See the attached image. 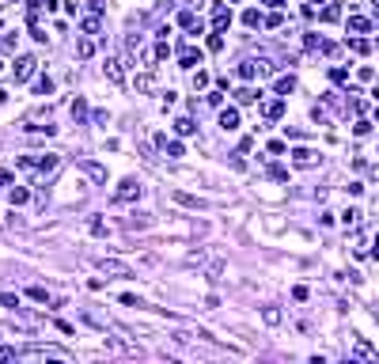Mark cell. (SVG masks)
<instances>
[{"label": "cell", "instance_id": "5bb4252c", "mask_svg": "<svg viewBox=\"0 0 379 364\" xmlns=\"http://www.w3.org/2000/svg\"><path fill=\"white\" fill-rule=\"evenodd\" d=\"M72 118H76V126H84V122H87V99H84V95H76V103H72Z\"/></svg>", "mask_w": 379, "mask_h": 364}, {"label": "cell", "instance_id": "ab89813d", "mask_svg": "<svg viewBox=\"0 0 379 364\" xmlns=\"http://www.w3.org/2000/svg\"><path fill=\"white\" fill-rule=\"evenodd\" d=\"M372 175H375V178H379V167H375V171H372Z\"/></svg>", "mask_w": 379, "mask_h": 364}, {"label": "cell", "instance_id": "603a6c76", "mask_svg": "<svg viewBox=\"0 0 379 364\" xmlns=\"http://www.w3.org/2000/svg\"><path fill=\"white\" fill-rule=\"evenodd\" d=\"M243 23H247V27H262L266 19H262V12H258V8H250V12H243Z\"/></svg>", "mask_w": 379, "mask_h": 364}, {"label": "cell", "instance_id": "7402d4cb", "mask_svg": "<svg viewBox=\"0 0 379 364\" xmlns=\"http://www.w3.org/2000/svg\"><path fill=\"white\" fill-rule=\"evenodd\" d=\"M80 27H84V31H87V34H95V31H99V12H87V15H84V23H80Z\"/></svg>", "mask_w": 379, "mask_h": 364}, {"label": "cell", "instance_id": "f35d334b", "mask_svg": "<svg viewBox=\"0 0 379 364\" xmlns=\"http://www.w3.org/2000/svg\"><path fill=\"white\" fill-rule=\"evenodd\" d=\"M266 4H273V8H281V4H285V0H266Z\"/></svg>", "mask_w": 379, "mask_h": 364}, {"label": "cell", "instance_id": "9c48e42d", "mask_svg": "<svg viewBox=\"0 0 379 364\" xmlns=\"http://www.w3.org/2000/svg\"><path fill=\"white\" fill-rule=\"evenodd\" d=\"M178 27H186L190 34H201V31H205V27H201V19L193 15V12H182V15H178Z\"/></svg>", "mask_w": 379, "mask_h": 364}, {"label": "cell", "instance_id": "83f0119b", "mask_svg": "<svg viewBox=\"0 0 379 364\" xmlns=\"http://www.w3.org/2000/svg\"><path fill=\"white\" fill-rule=\"evenodd\" d=\"M269 178H277V182H288V171L281 167V164H269Z\"/></svg>", "mask_w": 379, "mask_h": 364}, {"label": "cell", "instance_id": "8d00e7d4", "mask_svg": "<svg viewBox=\"0 0 379 364\" xmlns=\"http://www.w3.org/2000/svg\"><path fill=\"white\" fill-rule=\"evenodd\" d=\"M345 76H349L345 69H330V80H334V84H342V80H345Z\"/></svg>", "mask_w": 379, "mask_h": 364}, {"label": "cell", "instance_id": "4fadbf2b", "mask_svg": "<svg viewBox=\"0 0 379 364\" xmlns=\"http://www.w3.org/2000/svg\"><path fill=\"white\" fill-rule=\"evenodd\" d=\"M103 273H114V277H129V270L118 262V258H103Z\"/></svg>", "mask_w": 379, "mask_h": 364}, {"label": "cell", "instance_id": "3957f363", "mask_svg": "<svg viewBox=\"0 0 379 364\" xmlns=\"http://www.w3.org/2000/svg\"><path fill=\"white\" fill-rule=\"evenodd\" d=\"M34 167L42 171V175H53V171L61 167V156H53V152H46V156H38V159H34Z\"/></svg>", "mask_w": 379, "mask_h": 364}, {"label": "cell", "instance_id": "ba28073f", "mask_svg": "<svg viewBox=\"0 0 379 364\" xmlns=\"http://www.w3.org/2000/svg\"><path fill=\"white\" fill-rule=\"evenodd\" d=\"M228 23H231V12H228L224 4H216V8H212V27L224 34V27H228Z\"/></svg>", "mask_w": 379, "mask_h": 364}, {"label": "cell", "instance_id": "5b68a950", "mask_svg": "<svg viewBox=\"0 0 379 364\" xmlns=\"http://www.w3.org/2000/svg\"><path fill=\"white\" fill-rule=\"evenodd\" d=\"M34 57H19V61H15V80H31V76H34Z\"/></svg>", "mask_w": 379, "mask_h": 364}, {"label": "cell", "instance_id": "8fae6325", "mask_svg": "<svg viewBox=\"0 0 379 364\" xmlns=\"http://www.w3.org/2000/svg\"><path fill=\"white\" fill-rule=\"evenodd\" d=\"M106 76H110V84H125V72H122V61H118V57H110V61H106Z\"/></svg>", "mask_w": 379, "mask_h": 364}, {"label": "cell", "instance_id": "d6a6232c", "mask_svg": "<svg viewBox=\"0 0 379 364\" xmlns=\"http://www.w3.org/2000/svg\"><path fill=\"white\" fill-rule=\"evenodd\" d=\"M353 133H356V137H368V133H372V122H356V126H353Z\"/></svg>", "mask_w": 379, "mask_h": 364}, {"label": "cell", "instance_id": "6da1fadb", "mask_svg": "<svg viewBox=\"0 0 379 364\" xmlns=\"http://www.w3.org/2000/svg\"><path fill=\"white\" fill-rule=\"evenodd\" d=\"M141 197V182L137 178H125L118 190H114V201H137Z\"/></svg>", "mask_w": 379, "mask_h": 364}, {"label": "cell", "instance_id": "44dd1931", "mask_svg": "<svg viewBox=\"0 0 379 364\" xmlns=\"http://www.w3.org/2000/svg\"><path fill=\"white\" fill-rule=\"evenodd\" d=\"M174 133H178V137H190V133H197V126H193L190 118H178L174 122Z\"/></svg>", "mask_w": 379, "mask_h": 364}, {"label": "cell", "instance_id": "e0dca14e", "mask_svg": "<svg viewBox=\"0 0 379 364\" xmlns=\"http://www.w3.org/2000/svg\"><path fill=\"white\" fill-rule=\"evenodd\" d=\"M353 353H356V357H361V360H375V349L368 346L364 338H356V346H353Z\"/></svg>", "mask_w": 379, "mask_h": 364}, {"label": "cell", "instance_id": "ac0fdd59", "mask_svg": "<svg viewBox=\"0 0 379 364\" xmlns=\"http://www.w3.org/2000/svg\"><path fill=\"white\" fill-rule=\"evenodd\" d=\"M318 19H323V23H337V19H342V4H326Z\"/></svg>", "mask_w": 379, "mask_h": 364}, {"label": "cell", "instance_id": "2e32d148", "mask_svg": "<svg viewBox=\"0 0 379 364\" xmlns=\"http://www.w3.org/2000/svg\"><path fill=\"white\" fill-rule=\"evenodd\" d=\"M235 103H239V107H250V103H258V91L254 88H239L235 91Z\"/></svg>", "mask_w": 379, "mask_h": 364}, {"label": "cell", "instance_id": "52a82bcc", "mask_svg": "<svg viewBox=\"0 0 379 364\" xmlns=\"http://www.w3.org/2000/svg\"><path fill=\"white\" fill-rule=\"evenodd\" d=\"M220 129H239V110L235 107H224V110H220Z\"/></svg>", "mask_w": 379, "mask_h": 364}, {"label": "cell", "instance_id": "cb8c5ba5", "mask_svg": "<svg viewBox=\"0 0 379 364\" xmlns=\"http://www.w3.org/2000/svg\"><path fill=\"white\" fill-rule=\"evenodd\" d=\"M361 209H345V213H342V220H345V228H356V224H361Z\"/></svg>", "mask_w": 379, "mask_h": 364}, {"label": "cell", "instance_id": "d6986e66", "mask_svg": "<svg viewBox=\"0 0 379 364\" xmlns=\"http://www.w3.org/2000/svg\"><path fill=\"white\" fill-rule=\"evenodd\" d=\"M91 53H95V42H91V38H80V42H76V57H80V61H87Z\"/></svg>", "mask_w": 379, "mask_h": 364}, {"label": "cell", "instance_id": "d590c367", "mask_svg": "<svg viewBox=\"0 0 379 364\" xmlns=\"http://www.w3.org/2000/svg\"><path fill=\"white\" fill-rule=\"evenodd\" d=\"M205 84H209V76L197 69V72H193V88H205Z\"/></svg>", "mask_w": 379, "mask_h": 364}, {"label": "cell", "instance_id": "f1b7e54d", "mask_svg": "<svg viewBox=\"0 0 379 364\" xmlns=\"http://www.w3.org/2000/svg\"><path fill=\"white\" fill-rule=\"evenodd\" d=\"M0 304L12 308V311H19V296H12V292H0Z\"/></svg>", "mask_w": 379, "mask_h": 364}, {"label": "cell", "instance_id": "4dcf8cb0", "mask_svg": "<svg viewBox=\"0 0 379 364\" xmlns=\"http://www.w3.org/2000/svg\"><path fill=\"white\" fill-rule=\"evenodd\" d=\"M87 228H91V235H106V220H99V216H91Z\"/></svg>", "mask_w": 379, "mask_h": 364}, {"label": "cell", "instance_id": "e575fe53", "mask_svg": "<svg viewBox=\"0 0 379 364\" xmlns=\"http://www.w3.org/2000/svg\"><path fill=\"white\" fill-rule=\"evenodd\" d=\"M349 46H353V50H356V53H368V50H372V46H368V42H364V38H353V42H349Z\"/></svg>", "mask_w": 379, "mask_h": 364}, {"label": "cell", "instance_id": "30bf717a", "mask_svg": "<svg viewBox=\"0 0 379 364\" xmlns=\"http://www.w3.org/2000/svg\"><path fill=\"white\" fill-rule=\"evenodd\" d=\"M262 114H266L269 122H277V118H285V99H273V103H266L262 107Z\"/></svg>", "mask_w": 379, "mask_h": 364}, {"label": "cell", "instance_id": "836d02e7", "mask_svg": "<svg viewBox=\"0 0 379 364\" xmlns=\"http://www.w3.org/2000/svg\"><path fill=\"white\" fill-rule=\"evenodd\" d=\"M31 300H38V304H46V300H50V292H46L42 285H34V289H31Z\"/></svg>", "mask_w": 379, "mask_h": 364}, {"label": "cell", "instance_id": "484cf974", "mask_svg": "<svg viewBox=\"0 0 379 364\" xmlns=\"http://www.w3.org/2000/svg\"><path fill=\"white\" fill-rule=\"evenodd\" d=\"M34 95H53V80H50V76H42V80L34 84Z\"/></svg>", "mask_w": 379, "mask_h": 364}, {"label": "cell", "instance_id": "4316f807", "mask_svg": "<svg viewBox=\"0 0 379 364\" xmlns=\"http://www.w3.org/2000/svg\"><path fill=\"white\" fill-rule=\"evenodd\" d=\"M27 197H31V194H27L23 186H12V205H27Z\"/></svg>", "mask_w": 379, "mask_h": 364}, {"label": "cell", "instance_id": "277c9868", "mask_svg": "<svg viewBox=\"0 0 379 364\" xmlns=\"http://www.w3.org/2000/svg\"><path fill=\"white\" fill-rule=\"evenodd\" d=\"M292 164H296V167H315V164H318V152H311V148H296V152H292Z\"/></svg>", "mask_w": 379, "mask_h": 364}, {"label": "cell", "instance_id": "7c38bea8", "mask_svg": "<svg viewBox=\"0 0 379 364\" xmlns=\"http://www.w3.org/2000/svg\"><path fill=\"white\" fill-rule=\"evenodd\" d=\"M159 148H163V152H167V156H171V159H178V156H186V148H182V145H178V140H167V137H159Z\"/></svg>", "mask_w": 379, "mask_h": 364}, {"label": "cell", "instance_id": "74e56055", "mask_svg": "<svg viewBox=\"0 0 379 364\" xmlns=\"http://www.w3.org/2000/svg\"><path fill=\"white\" fill-rule=\"evenodd\" d=\"M372 247H375V251H372V258H375V262H379V235H375V243H372Z\"/></svg>", "mask_w": 379, "mask_h": 364}, {"label": "cell", "instance_id": "1f68e13d", "mask_svg": "<svg viewBox=\"0 0 379 364\" xmlns=\"http://www.w3.org/2000/svg\"><path fill=\"white\" fill-rule=\"evenodd\" d=\"M209 50H212V53L224 50V38H220V31H212V34H209Z\"/></svg>", "mask_w": 379, "mask_h": 364}, {"label": "cell", "instance_id": "d4e9b609", "mask_svg": "<svg viewBox=\"0 0 379 364\" xmlns=\"http://www.w3.org/2000/svg\"><path fill=\"white\" fill-rule=\"evenodd\" d=\"M152 88H155V76L152 72H141L137 76V91H152Z\"/></svg>", "mask_w": 379, "mask_h": 364}, {"label": "cell", "instance_id": "f546056e", "mask_svg": "<svg viewBox=\"0 0 379 364\" xmlns=\"http://www.w3.org/2000/svg\"><path fill=\"white\" fill-rule=\"evenodd\" d=\"M262 319H266L269 327H277V322H281V311H277V308H266V311H262Z\"/></svg>", "mask_w": 379, "mask_h": 364}, {"label": "cell", "instance_id": "8992f818", "mask_svg": "<svg viewBox=\"0 0 379 364\" xmlns=\"http://www.w3.org/2000/svg\"><path fill=\"white\" fill-rule=\"evenodd\" d=\"M178 65H182V69H197V65H201V50H193V46H186V50L178 53Z\"/></svg>", "mask_w": 379, "mask_h": 364}, {"label": "cell", "instance_id": "ffe728a7", "mask_svg": "<svg viewBox=\"0 0 379 364\" xmlns=\"http://www.w3.org/2000/svg\"><path fill=\"white\" fill-rule=\"evenodd\" d=\"M368 27H372V23H368L364 15H349V31H353V34H364Z\"/></svg>", "mask_w": 379, "mask_h": 364}, {"label": "cell", "instance_id": "9a60e30c", "mask_svg": "<svg viewBox=\"0 0 379 364\" xmlns=\"http://www.w3.org/2000/svg\"><path fill=\"white\" fill-rule=\"evenodd\" d=\"M292 91H296V76H281V80H277V95H281V99H288Z\"/></svg>", "mask_w": 379, "mask_h": 364}, {"label": "cell", "instance_id": "7a4b0ae2", "mask_svg": "<svg viewBox=\"0 0 379 364\" xmlns=\"http://www.w3.org/2000/svg\"><path fill=\"white\" fill-rule=\"evenodd\" d=\"M76 167H80V171H84V175L91 178V182H99V186L106 182V167H103V164H91V159H80Z\"/></svg>", "mask_w": 379, "mask_h": 364}]
</instances>
